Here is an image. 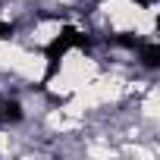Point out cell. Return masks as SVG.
<instances>
[{"label":"cell","mask_w":160,"mask_h":160,"mask_svg":"<svg viewBox=\"0 0 160 160\" xmlns=\"http://www.w3.org/2000/svg\"><path fill=\"white\" fill-rule=\"evenodd\" d=\"M138 50H141V63H144L148 69L160 66V44H154V41H141Z\"/></svg>","instance_id":"3"},{"label":"cell","mask_w":160,"mask_h":160,"mask_svg":"<svg viewBox=\"0 0 160 160\" xmlns=\"http://www.w3.org/2000/svg\"><path fill=\"white\" fill-rule=\"evenodd\" d=\"M91 44V38L88 35H82V32H78V28H72V25H66L47 47H44V57H47V69H44V78H41V85L38 88H47V82H50V78L57 75V69H60V63H63V57L72 50V47H88Z\"/></svg>","instance_id":"1"},{"label":"cell","mask_w":160,"mask_h":160,"mask_svg":"<svg viewBox=\"0 0 160 160\" xmlns=\"http://www.w3.org/2000/svg\"><path fill=\"white\" fill-rule=\"evenodd\" d=\"M13 38V25L10 22H0V41H10Z\"/></svg>","instance_id":"5"},{"label":"cell","mask_w":160,"mask_h":160,"mask_svg":"<svg viewBox=\"0 0 160 160\" xmlns=\"http://www.w3.org/2000/svg\"><path fill=\"white\" fill-rule=\"evenodd\" d=\"M135 3H141V7H148V3H151V0H135Z\"/></svg>","instance_id":"6"},{"label":"cell","mask_w":160,"mask_h":160,"mask_svg":"<svg viewBox=\"0 0 160 160\" xmlns=\"http://www.w3.org/2000/svg\"><path fill=\"white\" fill-rule=\"evenodd\" d=\"M22 119V104L10 101V98H0V126H16Z\"/></svg>","instance_id":"2"},{"label":"cell","mask_w":160,"mask_h":160,"mask_svg":"<svg viewBox=\"0 0 160 160\" xmlns=\"http://www.w3.org/2000/svg\"><path fill=\"white\" fill-rule=\"evenodd\" d=\"M110 44H119V47H132V50H135L141 41H138L135 35H126V32H122V35H110Z\"/></svg>","instance_id":"4"}]
</instances>
